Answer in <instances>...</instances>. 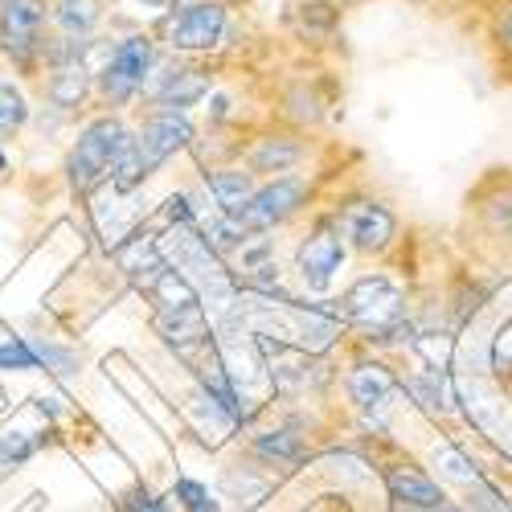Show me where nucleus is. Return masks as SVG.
<instances>
[{"mask_svg": "<svg viewBox=\"0 0 512 512\" xmlns=\"http://www.w3.org/2000/svg\"><path fill=\"white\" fill-rule=\"evenodd\" d=\"M168 259L177 263V271L193 283V291L205 295L218 312H230L238 304V283L230 279L218 254H213L209 238H201L193 226H177L168 234Z\"/></svg>", "mask_w": 512, "mask_h": 512, "instance_id": "1", "label": "nucleus"}, {"mask_svg": "<svg viewBox=\"0 0 512 512\" xmlns=\"http://www.w3.org/2000/svg\"><path fill=\"white\" fill-rule=\"evenodd\" d=\"M132 148V132L119 123V119H95L82 127V136L74 144V156H70V185L78 193H87L95 189L103 177H111V168L115 160Z\"/></svg>", "mask_w": 512, "mask_h": 512, "instance_id": "2", "label": "nucleus"}, {"mask_svg": "<svg viewBox=\"0 0 512 512\" xmlns=\"http://www.w3.org/2000/svg\"><path fill=\"white\" fill-rule=\"evenodd\" d=\"M340 316L361 324V328H369V332L386 336L402 320V291L386 275H369V279H361V283L349 287Z\"/></svg>", "mask_w": 512, "mask_h": 512, "instance_id": "3", "label": "nucleus"}, {"mask_svg": "<svg viewBox=\"0 0 512 512\" xmlns=\"http://www.w3.org/2000/svg\"><path fill=\"white\" fill-rule=\"evenodd\" d=\"M304 197H308V181H300V177H279V181L267 185V189H254L250 201L234 213V222H238L246 234H263V230L279 226L283 218H291V213L304 205Z\"/></svg>", "mask_w": 512, "mask_h": 512, "instance_id": "4", "label": "nucleus"}, {"mask_svg": "<svg viewBox=\"0 0 512 512\" xmlns=\"http://www.w3.org/2000/svg\"><path fill=\"white\" fill-rule=\"evenodd\" d=\"M41 29H46V0H0V46L21 66L41 54Z\"/></svg>", "mask_w": 512, "mask_h": 512, "instance_id": "5", "label": "nucleus"}, {"mask_svg": "<svg viewBox=\"0 0 512 512\" xmlns=\"http://www.w3.org/2000/svg\"><path fill=\"white\" fill-rule=\"evenodd\" d=\"M156 62V50H152V41L148 37H127L119 41V46L111 50L107 66H103V91L111 103H127L140 87H144V78Z\"/></svg>", "mask_w": 512, "mask_h": 512, "instance_id": "6", "label": "nucleus"}, {"mask_svg": "<svg viewBox=\"0 0 512 512\" xmlns=\"http://www.w3.org/2000/svg\"><path fill=\"white\" fill-rule=\"evenodd\" d=\"M193 140V127L181 111H152L140 127V140H136V152L144 160V173L160 168L173 152H181L185 144Z\"/></svg>", "mask_w": 512, "mask_h": 512, "instance_id": "7", "label": "nucleus"}, {"mask_svg": "<svg viewBox=\"0 0 512 512\" xmlns=\"http://www.w3.org/2000/svg\"><path fill=\"white\" fill-rule=\"evenodd\" d=\"M340 263H345V238H340V226L320 222L312 230V238L300 246V279L308 283V291H328Z\"/></svg>", "mask_w": 512, "mask_h": 512, "instance_id": "8", "label": "nucleus"}, {"mask_svg": "<svg viewBox=\"0 0 512 512\" xmlns=\"http://www.w3.org/2000/svg\"><path fill=\"white\" fill-rule=\"evenodd\" d=\"M226 33V9L218 0H197V5H185L168 29V41H173V50H209L218 46Z\"/></svg>", "mask_w": 512, "mask_h": 512, "instance_id": "9", "label": "nucleus"}, {"mask_svg": "<svg viewBox=\"0 0 512 512\" xmlns=\"http://www.w3.org/2000/svg\"><path fill=\"white\" fill-rule=\"evenodd\" d=\"M254 349L267 357L271 381H275L283 394H295V390L308 386V365H312V357H308L304 349H295V345H287V340H275V336H254Z\"/></svg>", "mask_w": 512, "mask_h": 512, "instance_id": "10", "label": "nucleus"}, {"mask_svg": "<svg viewBox=\"0 0 512 512\" xmlns=\"http://www.w3.org/2000/svg\"><path fill=\"white\" fill-rule=\"evenodd\" d=\"M345 226H349V238L357 242V250H386L398 222H394V213L386 205H357L345 213Z\"/></svg>", "mask_w": 512, "mask_h": 512, "instance_id": "11", "label": "nucleus"}, {"mask_svg": "<svg viewBox=\"0 0 512 512\" xmlns=\"http://www.w3.org/2000/svg\"><path fill=\"white\" fill-rule=\"evenodd\" d=\"M156 332H160L177 353H189V349L205 345L209 324H205V312H201V304H197V308H181V312H160V316H156Z\"/></svg>", "mask_w": 512, "mask_h": 512, "instance_id": "12", "label": "nucleus"}, {"mask_svg": "<svg viewBox=\"0 0 512 512\" xmlns=\"http://www.w3.org/2000/svg\"><path fill=\"white\" fill-rule=\"evenodd\" d=\"M394 390H398V381L386 365H357L349 377V394L361 410H386Z\"/></svg>", "mask_w": 512, "mask_h": 512, "instance_id": "13", "label": "nucleus"}, {"mask_svg": "<svg viewBox=\"0 0 512 512\" xmlns=\"http://www.w3.org/2000/svg\"><path fill=\"white\" fill-rule=\"evenodd\" d=\"M386 484H390L394 500H402V504H414V508H426V512L443 508V488L435 480H426L422 472H414V467H390Z\"/></svg>", "mask_w": 512, "mask_h": 512, "instance_id": "14", "label": "nucleus"}, {"mask_svg": "<svg viewBox=\"0 0 512 512\" xmlns=\"http://www.w3.org/2000/svg\"><path fill=\"white\" fill-rule=\"evenodd\" d=\"M205 91H209V82L197 70H173V74H164V82L156 87V99L164 111H185L197 99H205Z\"/></svg>", "mask_w": 512, "mask_h": 512, "instance_id": "15", "label": "nucleus"}, {"mask_svg": "<svg viewBox=\"0 0 512 512\" xmlns=\"http://www.w3.org/2000/svg\"><path fill=\"white\" fill-rule=\"evenodd\" d=\"M50 103L54 107H78L82 95H87V66H82V58H70V62H58V70L50 74V87H46Z\"/></svg>", "mask_w": 512, "mask_h": 512, "instance_id": "16", "label": "nucleus"}, {"mask_svg": "<svg viewBox=\"0 0 512 512\" xmlns=\"http://www.w3.org/2000/svg\"><path fill=\"white\" fill-rule=\"evenodd\" d=\"M209 193L218 197V205H222V213H234L250 201V193H254V181H250V173H238V168H222V173H213L209 177Z\"/></svg>", "mask_w": 512, "mask_h": 512, "instance_id": "17", "label": "nucleus"}, {"mask_svg": "<svg viewBox=\"0 0 512 512\" xmlns=\"http://www.w3.org/2000/svg\"><path fill=\"white\" fill-rule=\"evenodd\" d=\"M152 295H156L160 312H181V308H197L201 304V295L193 291V283L173 267L160 271V279L152 283Z\"/></svg>", "mask_w": 512, "mask_h": 512, "instance_id": "18", "label": "nucleus"}, {"mask_svg": "<svg viewBox=\"0 0 512 512\" xmlns=\"http://www.w3.org/2000/svg\"><path fill=\"white\" fill-rule=\"evenodd\" d=\"M295 160H300V144L295 140H263L250 156V168L254 173H283Z\"/></svg>", "mask_w": 512, "mask_h": 512, "instance_id": "19", "label": "nucleus"}, {"mask_svg": "<svg viewBox=\"0 0 512 512\" xmlns=\"http://www.w3.org/2000/svg\"><path fill=\"white\" fill-rule=\"evenodd\" d=\"M254 447H259V455H267V459H275V463H300V459L308 455L304 439L291 435V431H271V435H263Z\"/></svg>", "mask_w": 512, "mask_h": 512, "instance_id": "20", "label": "nucleus"}, {"mask_svg": "<svg viewBox=\"0 0 512 512\" xmlns=\"http://www.w3.org/2000/svg\"><path fill=\"white\" fill-rule=\"evenodd\" d=\"M99 21V0H58V25L66 33H91Z\"/></svg>", "mask_w": 512, "mask_h": 512, "instance_id": "21", "label": "nucleus"}, {"mask_svg": "<svg viewBox=\"0 0 512 512\" xmlns=\"http://www.w3.org/2000/svg\"><path fill=\"white\" fill-rule=\"evenodd\" d=\"M29 119V107L13 82H0V140H9L17 127Z\"/></svg>", "mask_w": 512, "mask_h": 512, "instance_id": "22", "label": "nucleus"}, {"mask_svg": "<svg viewBox=\"0 0 512 512\" xmlns=\"http://www.w3.org/2000/svg\"><path fill=\"white\" fill-rule=\"evenodd\" d=\"M144 177H148V173H144V160H140L136 140H132V148H127V152L115 160V168H111V185H115L119 193H132V189H136Z\"/></svg>", "mask_w": 512, "mask_h": 512, "instance_id": "23", "label": "nucleus"}, {"mask_svg": "<svg viewBox=\"0 0 512 512\" xmlns=\"http://www.w3.org/2000/svg\"><path fill=\"white\" fill-rule=\"evenodd\" d=\"M173 496L181 500L185 512H222V504L213 500V492H209L205 484H197V480H177Z\"/></svg>", "mask_w": 512, "mask_h": 512, "instance_id": "24", "label": "nucleus"}, {"mask_svg": "<svg viewBox=\"0 0 512 512\" xmlns=\"http://www.w3.org/2000/svg\"><path fill=\"white\" fill-rule=\"evenodd\" d=\"M410 386H414V394H422V402L431 406V410H447V406H451V394H447V377H439V369H431V373L414 377Z\"/></svg>", "mask_w": 512, "mask_h": 512, "instance_id": "25", "label": "nucleus"}, {"mask_svg": "<svg viewBox=\"0 0 512 512\" xmlns=\"http://www.w3.org/2000/svg\"><path fill=\"white\" fill-rule=\"evenodd\" d=\"M41 361H37V353H33V345H25V340H5L0 345V369H17V373H33Z\"/></svg>", "mask_w": 512, "mask_h": 512, "instance_id": "26", "label": "nucleus"}, {"mask_svg": "<svg viewBox=\"0 0 512 512\" xmlns=\"http://www.w3.org/2000/svg\"><path fill=\"white\" fill-rule=\"evenodd\" d=\"M435 463L443 467V476L447 480H459V484H476L480 476H476V467L463 459V451H455V447H439L435 451Z\"/></svg>", "mask_w": 512, "mask_h": 512, "instance_id": "27", "label": "nucleus"}, {"mask_svg": "<svg viewBox=\"0 0 512 512\" xmlns=\"http://www.w3.org/2000/svg\"><path fill=\"white\" fill-rule=\"evenodd\" d=\"M246 242V230L230 218V213H222V218H213L209 222V246H222V250H234Z\"/></svg>", "mask_w": 512, "mask_h": 512, "instance_id": "28", "label": "nucleus"}, {"mask_svg": "<svg viewBox=\"0 0 512 512\" xmlns=\"http://www.w3.org/2000/svg\"><path fill=\"white\" fill-rule=\"evenodd\" d=\"M33 353H37V361H46V369H54L58 377H70L74 369H78V357L74 353H66V349H58V345H33Z\"/></svg>", "mask_w": 512, "mask_h": 512, "instance_id": "29", "label": "nucleus"}, {"mask_svg": "<svg viewBox=\"0 0 512 512\" xmlns=\"http://www.w3.org/2000/svg\"><path fill=\"white\" fill-rule=\"evenodd\" d=\"M467 508H472V512H512L488 484H480L476 480V488H472V496H467Z\"/></svg>", "mask_w": 512, "mask_h": 512, "instance_id": "30", "label": "nucleus"}, {"mask_svg": "<svg viewBox=\"0 0 512 512\" xmlns=\"http://www.w3.org/2000/svg\"><path fill=\"white\" fill-rule=\"evenodd\" d=\"M414 349L431 357V369H443V361H447V353H451V340H447V336H418Z\"/></svg>", "mask_w": 512, "mask_h": 512, "instance_id": "31", "label": "nucleus"}, {"mask_svg": "<svg viewBox=\"0 0 512 512\" xmlns=\"http://www.w3.org/2000/svg\"><path fill=\"white\" fill-rule=\"evenodd\" d=\"M123 512H168V504H164V500H156L152 492H136L132 500L123 504Z\"/></svg>", "mask_w": 512, "mask_h": 512, "instance_id": "32", "label": "nucleus"}, {"mask_svg": "<svg viewBox=\"0 0 512 512\" xmlns=\"http://www.w3.org/2000/svg\"><path fill=\"white\" fill-rule=\"evenodd\" d=\"M168 222H177V226H193V209H189V201L185 197H168Z\"/></svg>", "mask_w": 512, "mask_h": 512, "instance_id": "33", "label": "nucleus"}, {"mask_svg": "<svg viewBox=\"0 0 512 512\" xmlns=\"http://www.w3.org/2000/svg\"><path fill=\"white\" fill-rule=\"evenodd\" d=\"M140 5H148V9H164V5H173V0H140Z\"/></svg>", "mask_w": 512, "mask_h": 512, "instance_id": "34", "label": "nucleus"}, {"mask_svg": "<svg viewBox=\"0 0 512 512\" xmlns=\"http://www.w3.org/2000/svg\"><path fill=\"white\" fill-rule=\"evenodd\" d=\"M5 164H9V160H5V152H0V173H5Z\"/></svg>", "mask_w": 512, "mask_h": 512, "instance_id": "35", "label": "nucleus"}, {"mask_svg": "<svg viewBox=\"0 0 512 512\" xmlns=\"http://www.w3.org/2000/svg\"><path fill=\"white\" fill-rule=\"evenodd\" d=\"M435 512H459V508H447V504H443V508H435Z\"/></svg>", "mask_w": 512, "mask_h": 512, "instance_id": "36", "label": "nucleus"}, {"mask_svg": "<svg viewBox=\"0 0 512 512\" xmlns=\"http://www.w3.org/2000/svg\"><path fill=\"white\" fill-rule=\"evenodd\" d=\"M504 33H508V41H512V21H508V29H504Z\"/></svg>", "mask_w": 512, "mask_h": 512, "instance_id": "37", "label": "nucleus"}]
</instances>
